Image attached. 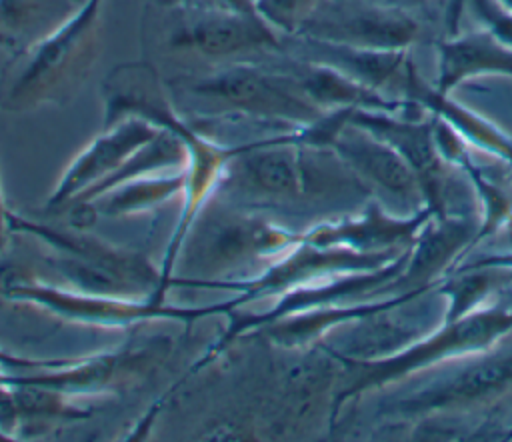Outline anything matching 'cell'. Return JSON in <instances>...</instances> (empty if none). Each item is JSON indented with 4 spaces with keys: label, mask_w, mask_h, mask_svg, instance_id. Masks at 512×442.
I'll use <instances>...</instances> for the list:
<instances>
[{
    "label": "cell",
    "mask_w": 512,
    "mask_h": 442,
    "mask_svg": "<svg viewBox=\"0 0 512 442\" xmlns=\"http://www.w3.org/2000/svg\"><path fill=\"white\" fill-rule=\"evenodd\" d=\"M476 12L484 18L492 32L500 42L512 46V12L498 4V0H472Z\"/></svg>",
    "instance_id": "cell-11"
},
{
    "label": "cell",
    "mask_w": 512,
    "mask_h": 442,
    "mask_svg": "<svg viewBox=\"0 0 512 442\" xmlns=\"http://www.w3.org/2000/svg\"><path fill=\"white\" fill-rule=\"evenodd\" d=\"M468 228L464 224H448L428 234L416 250L412 268L406 274L408 282H416L420 278L430 276L438 266L444 264L446 258L466 240Z\"/></svg>",
    "instance_id": "cell-9"
},
{
    "label": "cell",
    "mask_w": 512,
    "mask_h": 442,
    "mask_svg": "<svg viewBox=\"0 0 512 442\" xmlns=\"http://www.w3.org/2000/svg\"><path fill=\"white\" fill-rule=\"evenodd\" d=\"M352 120L400 152V156L414 168L422 184L432 188V180H436L438 174L432 124L400 122L384 114H356Z\"/></svg>",
    "instance_id": "cell-5"
},
{
    "label": "cell",
    "mask_w": 512,
    "mask_h": 442,
    "mask_svg": "<svg viewBox=\"0 0 512 442\" xmlns=\"http://www.w3.org/2000/svg\"><path fill=\"white\" fill-rule=\"evenodd\" d=\"M484 74L512 76V46L492 32L466 34L440 46L438 94L446 96L462 80Z\"/></svg>",
    "instance_id": "cell-4"
},
{
    "label": "cell",
    "mask_w": 512,
    "mask_h": 442,
    "mask_svg": "<svg viewBox=\"0 0 512 442\" xmlns=\"http://www.w3.org/2000/svg\"><path fill=\"white\" fill-rule=\"evenodd\" d=\"M502 2H506V4H502V6H506L508 10H512V0H502Z\"/></svg>",
    "instance_id": "cell-14"
},
{
    "label": "cell",
    "mask_w": 512,
    "mask_h": 442,
    "mask_svg": "<svg viewBox=\"0 0 512 442\" xmlns=\"http://www.w3.org/2000/svg\"><path fill=\"white\" fill-rule=\"evenodd\" d=\"M326 38L336 44L372 48V50H404L418 38V24L406 12L392 6L352 4L340 10L336 18L322 24Z\"/></svg>",
    "instance_id": "cell-3"
},
{
    "label": "cell",
    "mask_w": 512,
    "mask_h": 442,
    "mask_svg": "<svg viewBox=\"0 0 512 442\" xmlns=\"http://www.w3.org/2000/svg\"><path fill=\"white\" fill-rule=\"evenodd\" d=\"M462 4H464V0H452V2H450V8H448V22H450V28H452V30H456Z\"/></svg>",
    "instance_id": "cell-13"
},
{
    "label": "cell",
    "mask_w": 512,
    "mask_h": 442,
    "mask_svg": "<svg viewBox=\"0 0 512 442\" xmlns=\"http://www.w3.org/2000/svg\"><path fill=\"white\" fill-rule=\"evenodd\" d=\"M320 2L322 0H266V6L270 14L282 22H294L300 14L312 10Z\"/></svg>",
    "instance_id": "cell-12"
},
{
    "label": "cell",
    "mask_w": 512,
    "mask_h": 442,
    "mask_svg": "<svg viewBox=\"0 0 512 442\" xmlns=\"http://www.w3.org/2000/svg\"><path fill=\"white\" fill-rule=\"evenodd\" d=\"M512 390V350L484 356L460 372L436 382L402 402V410L424 412L438 408H464L484 404Z\"/></svg>",
    "instance_id": "cell-1"
},
{
    "label": "cell",
    "mask_w": 512,
    "mask_h": 442,
    "mask_svg": "<svg viewBox=\"0 0 512 442\" xmlns=\"http://www.w3.org/2000/svg\"><path fill=\"white\" fill-rule=\"evenodd\" d=\"M188 40L204 54L224 56L232 52L258 48L270 42L272 38L264 30V26L254 18L212 14L198 20L188 30Z\"/></svg>",
    "instance_id": "cell-8"
},
{
    "label": "cell",
    "mask_w": 512,
    "mask_h": 442,
    "mask_svg": "<svg viewBox=\"0 0 512 442\" xmlns=\"http://www.w3.org/2000/svg\"><path fill=\"white\" fill-rule=\"evenodd\" d=\"M250 170H252L254 180L268 190L288 192V190H294L296 182H298L296 162L286 152L260 154L252 160Z\"/></svg>",
    "instance_id": "cell-10"
},
{
    "label": "cell",
    "mask_w": 512,
    "mask_h": 442,
    "mask_svg": "<svg viewBox=\"0 0 512 442\" xmlns=\"http://www.w3.org/2000/svg\"><path fill=\"white\" fill-rule=\"evenodd\" d=\"M370 134V132H368ZM352 162L384 190L410 200L418 192V174L390 144L378 136L358 134L344 142Z\"/></svg>",
    "instance_id": "cell-7"
},
{
    "label": "cell",
    "mask_w": 512,
    "mask_h": 442,
    "mask_svg": "<svg viewBox=\"0 0 512 442\" xmlns=\"http://www.w3.org/2000/svg\"><path fill=\"white\" fill-rule=\"evenodd\" d=\"M512 326V314L504 310H486L482 314H474L450 324L432 340L400 354V358H388L378 362L374 372L370 374V382H382L406 374L418 366L430 364L442 356L456 354L460 350L482 348L490 344L494 338L504 334Z\"/></svg>",
    "instance_id": "cell-2"
},
{
    "label": "cell",
    "mask_w": 512,
    "mask_h": 442,
    "mask_svg": "<svg viewBox=\"0 0 512 442\" xmlns=\"http://www.w3.org/2000/svg\"><path fill=\"white\" fill-rule=\"evenodd\" d=\"M198 90L210 94V96H218L224 100H230L234 104H242V106H252V108H260V110H274V112H308L310 106L304 104L300 98L292 96L282 82L262 76L258 72H246V70H238V72H228L220 78L202 82L198 86Z\"/></svg>",
    "instance_id": "cell-6"
}]
</instances>
